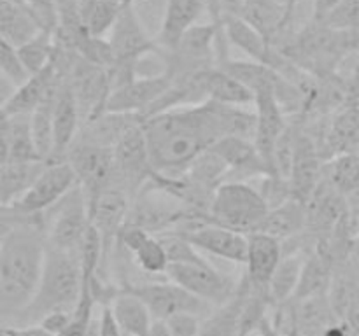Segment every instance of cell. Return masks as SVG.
<instances>
[{"mask_svg":"<svg viewBox=\"0 0 359 336\" xmlns=\"http://www.w3.org/2000/svg\"><path fill=\"white\" fill-rule=\"evenodd\" d=\"M149 336H172L170 331H168L167 324L163 321H154L153 328H151Z\"/></svg>","mask_w":359,"mask_h":336,"instance_id":"52","label":"cell"},{"mask_svg":"<svg viewBox=\"0 0 359 336\" xmlns=\"http://www.w3.org/2000/svg\"><path fill=\"white\" fill-rule=\"evenodd\" d=\"M83 30L93 37H104L111 31L123 10V4L116 0H77Z\"/></svg>","mask_w":359,"mask_h":336,"instance_id":"34","label":"cell"},{"mask_svg":"<svg viewBox=\"0 0 359 336\" xmlns=\"http://www.w3.org/2000/svg\"><path fill=\"white\" fill-rule=\"evenodd\" d=\"M221 27H223L226 41L230 44L237 46L242 52H245L255 62H259L263 65H269L270 69L277 70L286 59V55L277 46H273L262 31L256 30L242 16L224 18L221 21Z\"/></svg>","mask_w":359,"mask_h":336,"instance_id":"18","label":"cell"},{"mask_svg":"<svg viewBox=\"0 0 359 336\" xmlns=\"http://www.w3.org/2000/svg\"><path fill=\"white\" fill-rule=\"evenodd\" d=\"M170 83L172 77L168 72L133 77L111 91L105 111L142 115L168 90Z\"/></svg>","mask_w":359,"mask_h":336,"instance_id":"14","label":"cell"},{"mask_svg":"<svg viewBox=\"0 0 359 336\" xmlns=\"http://www.w3.org/2000/svg\"><path fill=\"white\" fill-rule=\"evenodd\" d=\"M242 336H252V335H242Z\"/></svg>","mask_w":359,"mask_h":336,"instance_id":"56","label":"cell"},{"mask_svg":"<svg viewBox=\"0 0 359 336\" xmlns=\"http://www.w3.org/2000/svg\"><path fill=\"white\" fill-rule=\"evenodd\" d=\"M154 172L177 175L228 135L251 139L256 130V112L238 105L207 100L198 105L170 108L142 119Z\"/></svg>","mask_w":359,"mask_h":336,"instance_id":"1","label":"cell"},{"mask_svg":"<svg viewBox=\"0 0 359 336\" xmlns=\"http://www.w3.org/2000/svg\"><path fill=\"white\" fill-rule=\"evenodd\" d=\"M72 321V312L60 310V312H51V314L44 315V317L39 321V324L44 329H48L49 332L56 336H62L67 331V328L70 326Z\"/></svg>","mask_w":359,"mask_h":336,"instance_id":"47","label":"cell"},{"mask_svg":"<svg viewBox=\"0 0 359 336\" xmlns=\"http://www.w3.org/2000/svg\"><path fill=\"white\" fill-rule=\"evenodd\" d=\"M0 241H2V240H0Z\"/></svg>","mask_w":359,"mask_h":336,"instance_id":"58","label":"cell"},{"mask_svg":"<svg viewBox=\"0 0 359 336\" xmlns=\"http://www.w3.org/2000/svg\"><path fill=\"white\" fill-rule=\"evenodd\" d=\"M0 336H7L6 326H2V324H0Z\"/></svg>","mask_w":359,"mask_h":336,"instance_id":"55","label":"cell"},{"mask_svg":"<svg viewBox=\"0 0 359 336\" xmlns=\"http://www.w3.org/2000/svg\"><path fill=\"white\" fill-rule=\"evenodd\" d=\"M118 240L128 251V254L132 255L135 265L142 272L151 273V275H160V273L165 275L168 258L158 234L149 233L142 227L125 226L119 233Z\"/></svg>","mask_w":359,"mask_h":336,"instance_id":"23","label":"cell"},{"mask_svg":"<svg viewBox=\"0 0 359 336\" xmlns=\"http://www.w3.org/2000/svg\"><path fill=\"white\" fill-rule=\"evenodd\" d=\"M273 2H277L279 6H283L284 9H287L290 13H294V7H297L298 0H273Z\"/></svg>","mask_w":359,"mask_h":336,"instance_id":"53","label":"cell"},{"mask_svg":"<svg viewBox=\"0 0 359 336\" xmlns=\"http://www.w3.org/2000/svg\"><path fill=\"white\" fill-rule=\"evenodd\" d=\"M46 241L49 247L77 252L81 240L91 226L90 202L79 184L67 192L58 203L42 214Z\"/></svg>","mask_w":359,"mask_h":336,"instance_id":"6","label":"cell"},{"mask_svg":"<svg viewBox=\"0 0 359 336\" xmlns=\"http://www.w3.org/2000/svg\"><path fill=\"white\" fill-rule=\"evenodd\" d=\"M270 206L258 188L245 181H224L216 189L209 206V220L238 233L262 230Z\"/></svg>","mask_w":359,"mask_h":336,"instance_id":"4","label":"cell"},{"mask_svg":"<svg viewBox=\"0 0 359 336\" xmlns=\"http://www.w3.org/2000/svg\"><path fill=\"white\" fill-rule=\"evenodd\" d=\"M165 276L212 307H221L230 301L241 286V280L237 282L233 276L214 268L209 261L191 262V265H168Z\"/></svg>","mask_w":359,"mask_h":336,"instance_id":"10","label":"cell"},{"mask_svg":"<svg viewBox=\"0 0 359 336\" xmlns=\"http://www.w3.org/2000/svg\"><path fill=\"white\" fill-rule=\"evenodd\" d=\"M25 6L44 30H56L58 24V0H25Z\"/></svg>","mask_w":359,"mask_h":336,"instance_id":"44","label":"cell"},{"mask_svg":"<svg viewBox=\"0 0 359 336\" xmlns=\"http://www.w3.org/2000/svg\"><path fill=\"white\" fill-rule=\"evenodd\" d=\"M319 23L333 30H358L359 28V0H342L328 16Z\"/></svg>","mask_w":359,"mask_h":336,"instance_id":"42","label":"cell"},{"mask_svg":"<svg viewBox=\"0 0 359 336\" xmlns=\"http://www.w3.org/2000/svg\"><path fill=\"white\" fill-rule=\"evenodd\" d=\"M325 178L339 189L342 195L359 191V156L358 153H346L333 156L325 164Z\"/></svg>","mask_w":359,"mask_h":336,"instance_id":"40","label":"cell"},{"mask_svg":"<svg viewBox=\"0 0 359 336\" xmlns=\"http://www.w3.org/2000/svg\"><path fill=\"white\" fill-rule=\"evenodd\" d=\"M294 301V318H297L300 336H325L330 326L340 321L330 303L328 294L300 298Z\"/></svg>","mask_w":359,"mask_h":336,"instance_id":"28","label":"cell"},{"mask_svg":"<svg viewBox=\"0 0 359 336\" xmlns=\"http://www.w3.org/2000/svg\"><path fill=\"white\" fill-rule=\"evenodd\" d=\"M63 79H65V76H62L51 62L41 72L32 74L27 80L18 84L4 111L9 115H30L46 98H49L60 90Z\"/></svg>","mask_w":359,"mask_h":336,"instance_id":"21","label":"cell"},{"mask_svg":"<svg viewBox=\"0 0 359 336\" xmlns=\"http://www.w3.org/2000/svg\"><path fill=\"white\" fill-rule=\"evenodd\" d=\"M0 70L13 80L14 84H21L28 79L27 70L21 65V59L18 56V48L7 38L0 37Z\"/></svg>","mask_w":359,"mask_h":336,"instance_id":"43","label":"cell"},{"mask_svg":"<svg viewBox=\"0 0 359 336\" xmlns=\"http://www.w3.org/2000/svg\"><path fill=\"white\" fill-rule=\"evenodd\" d=\"M46 163L0 164V205H13L35 181Z\"/></svg>","mask_w":359,"mask_h":336,"instance_id":"35","label":"cell"},{"mask_svg":"<svg viewBox=\"0 0 359 336\" xmlns=\"http://www.w3.org/2000/svg\"><path fill=\"white\" fill-rule=\"evenodd\" d=\"M181 234H184L198 251L226 259L235 265H244L248 258V234L214 224L210 220L196 224Z\"/></svg>","mask_w":359,"mask_h":336,"instance_id":"16","label":"cell"},{"mask_svg":"<svg viewBox=\"0 0 359 336\" xmlns=\"http://www.w3.org/2000/svg\"><path fill=\"white\" fill-rule=\"evenodd\" d=\"M53 126H55V156L53 161H63L81 130V112L69 80L63 79L55 105H53Z\"/></svg>","mask_w":359,"mask_h":336,"instance_id":"22","label":"cell"},{"mask_svg":"<svg viewBox=\"0 0 359 336\" xmlns=\"http://www.w3.org/2000/svg\"><path fill=\"white\" fill-rule=\"evenodd\" d=\"M205 9V0H167L163 21L156 38L161 51H172L182 35L198 23Z\"/></svg>","mask_w":359,"mask_h":336,"instance_id":"24","label":"cell"},{"mask_svg":"<svg viewBox=\"0 0 359 336\" xmlns=\"http://www.w3.org/2000/svg\"><path fill=\"white\" fill-rule=\"evenodd\" d=\"M228 167L212 149L205 150V153L200 154L198 158H195L191 164L186 168L184 174L188 175L189 181L195 182L198 188H202L203 191L214 195L216 189L226 181L228 177Z\"/></svg>","mask_w":359,"mask_h":336,"instance_id":"36","label":"cell"},{"mask_svg":"<svg viewBox=\"0 0 359 336\" xmlns=\"http://www.w3.org/2000/svg\"><path fill=\"white\" fill-rule=\"evenodd\" d=\"M202 317L193 314H177L163 321L172 336H200Z\"/></svg>","mask_w":359,"mask_h":336,"instance_id":"45","label":"cell"},{"mask_svg":"<svg viewBox=\"0 0 359 336\" xmlns=\"http://www.w3.org/2000/svg\"><path fill=\"white\" fill-rule=\"evenodd\" d=\"M284 255L283 241L279 238L255 231L248 234V258H245V276L255 289L266 290L273 272Z\"/></svg>","mask_w":359,"mask_h":336,"instance_id":"19","label":"cell"},{"mask_svg":"<svg viewBox=\"0 0 359 336\" xmlns=\"http://www.w3.org/2000/svg\"><path fill=\"white\" fill-rule=\"evenodd\" d=\"M249 289H251V284L244 273L237 294L224 304L214 308L203 318L200 336H241V317Z\"/></svg>","mask_w":359,"mask_h":336,"instance_id":"27","label":"cell"},{"mask_svg":"<svg viewBox=\"0 0 359 336\" xmlns=\"http://www.w3.org/2000/svg\"><path fill=\"white\" fill-rule=\"evenodd\" d=\"M305 259H307V255L298 251L287 252V254L284 252L283 259H280L279 266L276 268L269 284V296L272 304L286 303V301L293 300L298 286H300Z\"/></svg>","mask_w":359,"mask_h":336,"instance_id":"31","label":"cell"},{"mask_svg":"<svg viewBox=\"0 0 359 336\" xmlns=\"http://www.w3.org/2000/svg\"><path fill=\"white\" fill-rule=\"evenodd\" d=\"M39 30L41 27L27 6L16 0H0V37L18 48Z\"/></svg>","mask_w":359,"mask_h":336,"instance_id":"32","label":"cell"},{"mask_svg":"<svg viewBox=\"0 0 359 336\" xmlns=\"http://www.w3.org/2000/svg\"><path fill=\"white\" fill-rule=\"evenodd\" d=\"M125 332L121 331L119 324L116 322L114 315L109 304H104L100 310V317H98L97 324V336H123Z\"/></svg>","mask_w":359,"mask_h":336,"instance_id":"48","label":"cell"},{"mask_svg":"<svg viewBox=\"0 0 359 336\" xmlns=\"http://www.w3.org/2000/svg\"><path fill=\"white\" fill-rule=\"evenodd\" d=\"M11 163H44L37 153L30 128V115H11L9 133Z\"/></svg>","mask_w":359,"mask_h":336,"instance_id":"39","label":"cell"},{"mask_svg":"<svg viewBox=\"0 0 359 336\" xmlns=\"http://www.w3.org/2000/svg\"><path fill=\"white\" fill-rule=\"evenodd\" d=\"M167 252L168 265H191V262H205L207 259L200 254L198 248L181 233L167 231L158 234Z\"/></svg>","mask_w":359,"mask_h":336,"instance_id":"41","label":"cell"},{"mask_svg":"<svg viewBox=\"0 0 359 336\" xmlns=\"http://www.w3.org/2000/svg\"><path fill=\"white\" fill-rule=\"evenodd\" d=\"M14 90H16V84L6 76V74L0 70V108L6 107V104L9 102V98L13 97Z\"/></svg>","mask_w":359,"mask_h":336,"instance_id":"51","label":"cell"},{"mask_svg":"<svg viewBox=\"0 0 359 336\" xmlns=\"http://www.w3.org/2000/svg\"><path fill=\"white\" fill-rule=\"evenodd\" d=\"M7 336H56L42 328L41 324H27V326H6Z\"/></svg>","mask_w":359,"mask_h":336,"instance_id":"49","label":"cell"},{"mask_svg":"<svg viewBox=\"0 0 359 336\" xmlns=\"http://www.w3.org/2000/svg\"><path fill=\"white\" fill-rule=\"evenodd\" d=\"M126 289L137 294L147 304L154 321H167L168 317L177 314H193L205 318L216 308L170 279L161 280V282L130 286Z\"/></svg>","mask_w":359,"mask_h":336,"instance_id":"11","label":"cell"},{"mask_svg":"<svg viewBox=\"0 0 359 336\" xmlns=\"http://www.w3.org/2000/svg\"><path fill=\"white\" fill-rule=\"evenodd\" d=\"M186 219H202V217L189 214L175 196L147 182L139 195L132 200L125 226L142 227L149 233L161 234L177 230L179 224L184 223Z\"/></svg>","mask_w":359,"mask_h":336,"instance_id":"7","label":"cell"},{"mask_svg":"<svg viewBox=\"0 0 359 336\" xmlns=\"http://www.w3.org/2000/svg\"><path fill=\"white\" fill-rule=\"evenodd\" d=\"M304 230H307V205L300 200L290 198L283 205L270 209L259 231L272 234L280 241H287Z\"/></svg>","mask_w":359,"mask_h":336,"instance_id":"30","label":"cell"},{"mask_svg":"<svg viewBox=\"0 0 359 336\" xmlns=\"http://www.w3.org/2000/svg\"><path fill=\"white\" fill-rule=\"evenodd\" d=\"M109 44L114 52L116 63L111 69L112 90L119 84L137 77V65L146 56L161 51L156 41L149 37L135 13V4L123 7L114 27L109 31Z\"/></svg>","mask_w":359,"mask_h":336,"instance_id":"5","label":"cell"},{"mask_svg":"<svg viewBox=\"0 0 359 336\" xmlns=\"http://www.w3.org/2000/svg\"><path fill=\"white\" fill-rule=\"evenodd\" d=\"M291 14L273 0H245L242 9V18L262 31L273 46L291 21Z\"/></svg>","mask_w":359,"mask_h":336,"instance_id":"29","label":"cell"},{"mask_svg":"<svg viewBox=\"0 0 359 336\" xmlns=\"http://www.w3.org/2000/svg\"><path fill=\"white\" fill-rule=\"evenodd\" d=\"M77 184V175L69 161L46 163L35 181L13 203V206L25 216H39L58 203Z\"/></svg>","mask_w":359,"mask_h":336,"instance_id":"9","label":"cell"},{"mask_svg":"<svg viewBox=\"0 0 359 336\" xmlns=\"http://www.w3.org/2000/svg\"><path fill=\"white\" fill-rule=\"evenodd\" d=\"M81 293L83 272L77 252L60 251L48 245L37 293L14 326L39 324V321L51 312H72L79 301Z\"/></svg>","mask_w":359,"mask_h":336,"instance_id":"3","label":"cell"},{"mask_svg":"<svg viewBox=\"0 0 359 336\" xmlns=\"http://www.w3.org/2000/svg\"><path fill=\"white\" fill-rule=\"evenodd\" d=\"M112 153H114L112 186L128 192L130 198L133 200L153 174L149 147H147L142 122L126 130L125 135L112 147Z\"/></svg>","mask_w":359,"mask_h":336,"instance_id":"8","label":"cell"},{"mask_svg":"<svg viewBox=\"0 0 359 336\" xmlns=\"http://www.w3.org/2000/svg\"><path fill=\"white\" fill-rule=\"evenodd\" d=\"M116 2L123 4V6H130V4H135V0H116Z\"/></svg>","mask_w":359,"mask_h":336,"instance_id":"54","label":"cell"},{"mask_svg":"<svg viewBox=\"0 0 359 336\" xmlns=\"http://www.w3.org/2000/svg\"><path fill=\"white\" fill-rule=\"evenodd\" d=\"M132 198L123 189L111 186L90 202L91 224L102 234L105 245V255L109 254L112 241L118 240L119 233L128 220Z\"/></svg>","mask_w":359,"mask_h":336,"instance_id":"17","label":"cell"},{"mask_svg":"<svg viewBox=\"0 0 359 336\" xmlns=\"http://www.w3.org/2000/svg\"><path fill=\"white\" fill-rule=\"evenodd\" d=\"M48 241L42 214L18 224L0 241V324L14 326L37 293Z\"/></svg>","mask_w":359,"mask_h":336,"instance_id":"2","label":"cell"},{"mask_svg":"<svg viewBox=\"0 0 359 336\" xmlns=\"http://www.w3.org/2000/svg\"><path fill=\"white\" fill-rule=\"evenodd\" d=\"M358 156H359V149H358Z\"/></svg>","mask_w":359,"mask_h":336,"instance_id":"57","label":"cell"},{"mask_svg":"<svg viewBox=\"0 0 359 336\" xmlns=\"http://www.w3.org/2000/svg\"><path fill=\"white\" fill-rule=\"evenodd\" d=\"M65 160L74 168L77 182L86 192L88 202L111 188L114 181V153L111 147L93 146V144L74 142Z\"/></svg>","mask_w":359,"mask_h":336,"instance_id":"13","label":"cell"},{"mask_svg":"<svg viewBox=\"0 0 359 336\" xmlns=\"http://www.w3.org/2000/svg\"><path fill=\"white\" fill-rule=\"evenodd\" d=\"M205 83L209 100L226 105H238V107L255 104V93L244 83H241L237 77H233L219 66H212V69L207 70Z\"/></svg>","mask_w":359,"mask_h":336,"instance_id":"33","label":"cell"},{"mask_svg":"<svg viewBox=\"0 0 359 336\" xmlns=\"http://www.w3.org/2000/svg\"><path fill=\"white\" fill-rule=\"evenodd\" d=\"M58 93V91H56ZM56 93L46 98L30 114V128L37 153L44 163H49L55 156V126H53V105Z\"/></svg>","mask_w":359,"mask_h":336,"instance_id":"38","label":"cell"},{"mask_svg":"<svg viewBox=\"0 0 359 336\" xmlns=\"http://www.w3.org/2000/svg\"><path fill=\"white\" fill-rule=\"evenodd\" d=\"M112 315L119 324L121 331L128 336H149L151 328L154 324V317L151 315L147 304L132 290L123 289L114 294L109 301Z\"/></svg>","mask_w":359,"mask_h":336,"instance_id":"26","label":"cell"},{"mask_svg":"<svg viewBox=\"0 0 359 336\" xmlns=\"http://www.w3.org/2000/svg\"><path fill=\"white\" fill-rule=\"evenodd\" d=\"M142 122V118L137 114H126V112H102L97 118L84 122L79 130V135L74 142L93 144L102 147H114L118 140L125 135L126 130Z\"/></svg>","mask_w":359,"mask_h":336,"instance_id":"25","label":"cell"},{"mask_svg":"<svg viewBox=\"0 0 359 336\" xmlns=\"http://www.w3.org/2000/svg\"><path fill=\"white\" fill-rule=\"evenodd\" d=\"M342 0H312V20L323 21Z\"/></svg>","mask_w":359,"mask_h":336,"instance_id":"50","label":"cell"},{"mask_svg":"<svg viewBox=\"0 0 359 336\" xmlns=\"http://www.w3.org/2000/svg\"><path fill=\"white\" fill-rule=\"evenodd\" d=\"M245 0H205L207 10L212 16V23L221 24L224 18L242 16Z\"/></svg>","mask_w":359,"mask_h":336,"instance_id":"46","label":"cell"},{"mask_svg":"<svg viewBox=\"0 0 359 336\" xmlns=\"http://www.w3.org/2000/svg\"><path fill=\"white\" fill-rule=\"evenodd\" d=\"M65 79L69 80L79 105L81 126L105 112L107 98L112 91L111 70L95 65L79 55Z\"/></svg>","mask_w":359,"mask_h":336,"instance_id":"12","label":"cell"},{"mask_svg":"<svg viewBox=\"0 0 359 336\" xmlns=\"http://www.w3.org/2000/svg\"><path fill=\"white\" fill-rule=\"evenodd\" d=\"M53 55H55V31L44 28L18 46V56L28 76L46 69L53 62Z\"/></svg>","mask_w":359,"mask_h":336,"instance_id":"37","label":"cell"},{"mask_svg":"<svg viewBox=\"0 0 359 336\" xmlns=\"http://www.w3.org/2000/svg\"><path fill=\"white\" fill-rule=\"evenodd\" d=\"M256 105V130L252 142L262 154L263 161L269 167L270 175H276L273 168V153H276L277 140L287 126L286 112L283 111L272 90L259 91L255 94ZM279 177V175H277Z\"/></svg>","mask_w":359,"mask_h":336,"instance_id":"15","label":"cell"},{"mask_svg":"<svg viewBox=\"0 0 359 336\" xmlns=\"http://www.w3.org/2000/svg\"><path fill=\"white\" fill-rule=\"evenodd\" d=\"M210 149L226 163L228 170H230L228 172L226 181L231 175H237L235 181L270 175L269 167H266L262 154L256 149L255 142L251 139L228 135L217 140Z\"/></svg>","mask_w":359,"mask_h":336,"instance_id":"20","label":"cell"}]
</instances>
